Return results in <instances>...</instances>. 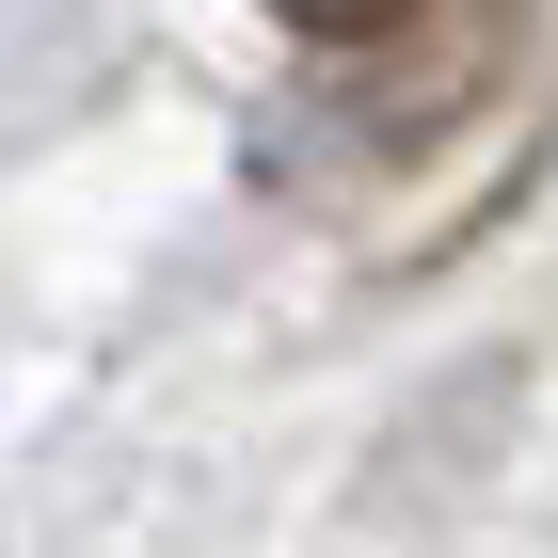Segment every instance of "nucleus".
<instances>
[{"label": "nucleus", "mask_w": 558, "mask_h": 558, "mask_svg": "<svg viewBox=\"0 0 558 558\" xmlns=\"http://www.w3.org/2000/svg\"><path fill=\"white\" fill-rule=\"evenodd\" d=\"M271 16H288L303 48H384V33H415L430 0H271Z\"/></svg>", "instance_id": "f257e3e1"}]
</instances>
